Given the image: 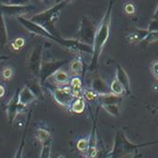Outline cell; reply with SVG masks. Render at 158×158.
Masks as SVG:
<instances>
[{"label":"cell","mask_w":158,"mask_h":158,"mask_svg":"<svg viewBox=\"0 0 158 158\" xmlns=\"http://www.w3.org/2000/svg\"><path fill=\"white\" fill-rule=\"evenodd\" d=\"M114 6V0H110L108 6L106 8V11L99 23L94 43H93V55H92V61L91 64L88 67V69L90 71H94L98 68V63H99V57L101 56V53L105 47L106 43L108 40L109 33H110V24H111V15H112V8Z\"/></svg>","instance_id":"1"},{"label":"cell","mask_w":158,"mask_h":158,"mask_svg":"<svg viewBox=\"0 0 158 158\" xmlns=\"http://www.w3.org/2000/svg\"><path fill=\"white\" fill-rule=\"evenodd\" d=\"M155 143H158V141L146 143H133L127 138L124 131L119 130L115 135L113 147L106 155V158H132L140 148Z\"/></svg>","instance_id":"2"},{"label":"cell","mask_w":158,"mask_h":158,"mask_svg":"<svg viewBox=\"0 0 158 158\" xmlns=\"http://www.w3.org/2000/svg\"><path fill=\"white\" fill-rule=\"evenodd\" d=\"M67 4L62 0L61 2L57 3L56 5L53 6L52 7H49L34 16H32L30 19L40 26L44 27L46 31H48L50 33H52L55 36H58L56 34V27H55V22L56 19L59 16V13L61 10L64 8V6Z\"/></svg>","instance_id":"3"},{"label":"cell","mask_w":158,"mask_h":158,"mask_svg":"<svg viewBox=\"0 0 158 158\" xmlns=\"http://www.w3.org/2000/svg\"><path fill=\"white\" fill-rule=\"evenodd\" d=\"M96 29L93 19L88 16H83L81 20L80 29L77 32V39L84 44L93 45Z\"/></svg>","instance_id":"4"},{"label":"cell","mask_w":158,"mask_h":158,"mask_svg":"<svg viewBox=\"0 0 158 158\" xmlns=\"http://www.w3.org/2000/svg\"><path fill=\"white\" fill-rule=\"evenodd\" d=\"M42 62H43V45L39 44L34 46L31 50L27 59V69L29 72L35 79H39Z\"/></svg>","instance_id":"5"},{"label":"cell","mask_w":158,"mask_h":158,"mask_svg":"<svg viewBox=\"0 0 158 158\" xmlns=\"http://www.w3.org/2000/svg\"><path fill=\"white\" fill-rule=\"evenodd\" d=\"M16 19L19 20V23H20L28 31H30V32H31V33H33V34H36V35H38V36H41V37H44V38H46V39H49V40H51V41H53V42H56V43L58 42L59 36H55V35H53V34L50 33L48 31H46L44 27H42V26H40L39 24H37V23L31 21V19H26V18L23 17V16H19V17H18V18H16Z\"/></svg>","instance_id":"6"},{"label":"cell","mask_w":158,"mask_h":158,"mask_svg":"<svg viewBox=\"0 0 158 158\" xmlns=\"http://www.w3.org/2000/svg\"><path fill=\"white\" fill-rule=\"evenodd\" d=\"M68 63L67 59H56V60H43L39 81L41 83H44L47 79L53 76V74L60 69L65 64Z\"/></svg>","instance_id":"7"},{"label":"cell","mask_w":158,"mask_h":158,"mask_svg":"<svg viewBox=\"0 0 158 158\" xmlns=\"http://www.w3.org/2000/svg\"><path fill=\"white\" fill-rule=\"evenodd\" d=\"M57 44H59L62 47H64L65 49L70 52H74L78 54L82 53V54L93 55V46L90 44H84L79 41L78 39H64L59 36Z\"/></svg>","instance_id":"8"},{"label":"cell","mask_w":158,"mask_h":158,"mask_svg":"<svg viewBox=\"0 0 158 158\" xmlns=\"http://www.w3.org/2000/svg\"><path fill=\"white\" fill-rule=\"evenodd\" d=\"M53 95L55 100L64 107H70L72 102L74 101V96L72 95L70 86L56 87L53 91Z\"/></svg>","instance_id":"9"},{"label":"cell","mask_w":158,"mask_h":158,"mask_svg":"<svg viewBox=\"0 0 158 158\" xmlns=\"http://www.w3.org/2000/svg\"><path fill=\"white\" fill-rule=\"evenodd\" d=\"M19 90L18 89L15 92L12 98L10 99V101L8 102L7 106H6V117H7V120L9 123H12L14 119L16 118L17 115L25 109V107H23L19 104Z\"/></svg>","instance_id":"10"},{"label":"cell","mask_w":158,"mask_h":158,"mask_svg":"<svg viewBox=\"0 0 158 158\" xmlns=\"http://www.w3.org/2000/svg\"><path fill=\"white\" fill-rule=\"evenodd\" d=\"M97 115L98 110L96 111V117L94 120V125L91 131L90 137L88 139V150H87V157L96 158L98 155V148H97Z\"/></svg>","instance_id":"11"},{"label":"cell","mask_w":158,"mask_h":158,"mask_svg":"<svg viewBox=\"0 0 158 158\" xmlns=\"http://www.w3.org/2000/svg\"><path fill=\"white\" fill-rule=\"evenodd\" d=\"M0 9L4 15H6L8 17L18 18L31 11L32 9V6L30 5L29 6H14V5H1L0 4Z\"/></svg>","instance_id":"12"},{"label":"cell","mask_w":158,"mask_h":158,"mask_svg":"<svg viewBox=\"0 0 158 158\" xmlns=\"http://www.w3.org/2000/svg\"><path fill=\"white\" fill-rule=\"evenodd\" d=\"M19 104L20 106H22L23 107H27L30 104H31L33 101H35L37 99L36 95L31 92V90L25 85L19 94Z\"/></svg>","instance_id":"13"},{"label":"cell","mask_w":158,"mask_h":158,"mask_svg":"<svg viewBox=\"0 0 158 158\" xmlns=\"http://www.w3.org/2000/svg\"><path fill=\"white\" fill-rule=\"evenodd\" d=\"M149 33V31L146 29H131L128 34H127V41L130 44H137V43H141L143 42L145 37L147 36V34Z\"/></svg>","instance_id":"14"},{"label":"cell","mask_w":158,"mask_h":158,"mask_svg":"<svg viewBox=\"0 0 158 158\" xmlns=\"http://www.w3.org/2000/svg\"><path fill=\"white\" fill-rule=\"evenodd\" d=\"M116 79L123 85L126 94H131V83H130V78L126 70L119 65L117 66V71H116Z\"/></svg>","instance_id":"15"},{"label":"cell","mask_w":158,"mask_h":158,"mask_svg":"<svg viewBox=\"0 0 158 158\" xmlns=\"http://www.w3.org/2000/svg\"><path fill=\"white\" fill-rule=\"evenodd\" d=\"M91 86H92V90L94 91L98 95L111 93L110 89H108L107 87V83L101 77H95L93 80Z\"/></svg>","instance_id":"16"},{"label":"cell","mask_w":158,"mask_h":158,"mask_svg":"<svg viewBox=\"0 0 158 158\" xmlns=\"http://www.w3.org/2000/svg\"><path fill=\"white\" fill-rule=\"evenodd\" d=\"M98 100L100 102V105H111V104L119 105L120 102L122 101V97L115 95L112 93H109V94H99Z\"/></svg>","instance_id":"17"},{"label":"cell","mask_w":158,"mask_h":158,"mask_svg":"<svg viewBox=\"0 0 158 158\" xmlns=\"http://www.w3.org/2000/svg\"><path fill=\"white\" fill-rule=\"evenodd\" d=\"M7 44V28L3 12L0 9V47L4 48Z\"/></svg>","instance_id":"18"},{"label":"cell","mask_w":158,"mask_h":158,"mask_svg":"<svg viewBox=\"0 0 158 158\" xmlns=\"http://www.w3.org/2000/svg\"><path fill=\"white\" fill-rule=\"evenodd\" d=\"M81 88H82L81 80L78 76L73 77L70 81V89L74 98H78L81 96V93H82Z\"/></svg>","instance_id":"19"},{"label":"cell","mask_w":158,"mask_h":158,"mask_svg":"<svg viewBox=\"0 0 158 158\" xmlns=\"http://www.w3.org/2000/svg\"><path fill=\"white\" fill-rule=\"evenodd\" d=\"M53 80L54 81L56 82V84L59 85V86H63V85H66L69 81V74L62 70L61 69H58L57 71H56L54 74H53Z\"/></svg>","instance_id":"20"},{"label":"cell","mask_w":158,"mask_h":158,"mask_svg":"<svg viewBox=\"0 0 158 158\" xmlns=\"http://www.w3.org/2000/svg\"><path fill=\"white\" fill-rule=\"evenodd\" d=\"M69 69H70V72L75 76H79L82 73L83 63H82V59L81 56H78L75 59H73L70 62Z\"/></svg>","instance_id":"21"},{"label":"cell","mask_w":158,"mask_h":158,"mask_svg":"<svg viewBox=\"0 0 158 158\" xmlns=\"http://www.w3.org/2000/svg\"><path fill=\"white\" fill-rule=\"evenodd\" d=\"M70 109L73 113H76V114H81L84 109H85V101H84V98L82 96L81 97H78L76 98L71 106H70Z\"/></svg>","instance_id":"22"},{"label":"cell","mask_w":158,"mask_h":158,"mask_svg":"<svg viewBox=\"0 0 158 158\" xmlns=\"http://www.w3.org/2000/svg\"><path fill=\"white\" fill-rule=\"evenodd\" d=\"M41 82L39 81V79H35L32 81H30L29 83L27 84V86L31 90V92L36 95L37 98H41L43 97V91H42V87H41Z\"/></svg>","instance_id":"23"},{"label":"cell","mask_w":158,"mask_h":158,"mask_svg":"<svg viewBox=\"0 0 158 158\" xmlns=\"http://www.w3.org/2000/svg\"><path fill=\"white\" fill-rule=\"evenodd\" d=\"M110 92L118 96H123L124 94H126V91L123 87V85L117 80H113V81L111 82L110 85Z\"/></svg>","instance_id":"24"},{"label":"cell","mask_w":158,"mask_h":158,"mask_svg":"<svg viewBox=\"0 0 158 158\" xmlns=\"http://www.w3.org/2000/svg\"><path fill=\"white\" fill-rule=\"evenodd\" d=\"M101 106L112 117H118L120 113L119 105L118 104H111V105H101Z\"/></svg>","instance_id":"25"},{"label":"cell","mask_w":158,"mask_h":158,"mask_svg":"<svg viewBox=\"0 0 158 158\" xmlns=\"http://www.w3.org/2000/svg\"><path fill=\"white\" fill-rule=\"evenodd\" d=\"M36 138L42 143H46L47 141L51 140V134L49 131H47L46 130H44V129H37L36 130Z\"/></svg>","instance_id":"26"},{"label":"cell","mask_w":158,"mask_h":158,"mask_svg":"<svg viewBox=\"0 0 158 158\" xmlns=\"http://www.w3.org/2000/svg\"><path fill=\"white\" fill-rule=\"evenodd\" d=\"M51 140L47 141L46 143H43V147L41 150L40 158H51Z\"/></svg>","instance_id":"27"},{"label":"cell","mask_w":158,"mask_h":158,"mask_svg":"<svg viewBox=\"0 0 158 158\" xmlns=\"http://www.w3.org/2000/svg\"><path fill=\"white\" fill-rule=\"evenodd\" d=\"M156 41H158V31H149V33L147 34L145 39L143 41V43L145 44H149Z\"/></svg>","instance_id":"28"},{"label":"cell","mask_w":158,"mask_h":158,"mask_svg":"<svg viewBox=\"0 0 158 158\" xmlns=\"http://www.w3.org/2000/svg\"><path fill=\"white\" fill-rule=\"evenodd\" d=\"M82 97L84 99H86L87 101H94L95 99H98V94L94 91H93L92 89L91 90H84Z\"/></svg>","instance_id":"29"},{"label":"cell","mask_w":158,"mask_h":158,"mask_svg":"<svg viewBox=\"0 0 158 158\" xmlns=\"http://www.w3.org/2000/svg\"><path fill=\"white\" fill-rule=\"evenodd\" d=\"M88 139H81L77 143V148L81 153H87L88 150Z\"/></svg>","instance_id":"30"},{"label":"cell","mask_w":158,"mask_h":158,"mask_svg":"<svg viewBox=\"0 0 158 158\" xmlns=\"http://www.w3.org/2000/svg\"><path fill=\"white\" fill-rule=\"evenodd\" d=\"M24 146H25V133L23 134V136H22V138H21V141H20L19 146V148H18V150H17V153H16V155H15L14 158H22Z\"/></svg>","instance_id":"31"},{"label":"cell","mask_w":158,"mask_h":158,"mask_svg":"<svg viewBox=\"0 0 158 158\" xmlns=\"http://www.w3.org/2000/svg\"><path fill=\"white\" fill-rule=\"evenodd\" d=\"M24 43H25V42H24V39H22V38H18V39H16V40L12 43L11 48H12L13 50L18 51V50H19V49H21V48L23 47Z\"/></svg>","instance_id":"32"},{"label":"cell","mask_w":158,"mask_h":158,"mask_svg":"<svg viewBox=\"0 0 158 158\" xmlns=\"http://www.w3.org/2000/svg\"><path fill=\"white\" fill-rule=\"evenodd\" d=\"M12 75H13V71H12V69L9 67L5 68L2 71V76L5 80H10Z\"/></svg>","instance_id":"33"},{"label":"cell","mask_w":158,"mask_h":158,"mask_svg":"<svg viewBox=\"0 0 158 158\" xmlns=\"http://www.w3.org/2000/svg\"><path fill=\"white\" fill-rule=\"evenodd\" d=\"M30 0H9L8 5L14 6H29Z\"/></svg>","instance_id":"34"},{"label":"cell","mask_w":158,"mask_h":158,"mask_svg":"<svg viewBox=\"0 0 158 158\" xmlns=\"http://www.w3.org/2000/svg\"><path fill=\"white\" fill-rule=\"evenodd\" d=\"M147 30L149 31H158V20L157 19H154L150 22V24L148 25Z\"/></svg>","instance_id":"35"},{"label":"cell","mask_w":158,"mask_h":158,"mask_svg":"<svg viewBox=\"0 0 158 158\" xmlns=\"http://www.w3.org/2000/svg\"><path fill=\"white\" fill-rule=\"evenodd\" d=\"M124 10L127 14H134L135 12V6L132 3H128L124 6Z\"/></svg>","instance_id":"36"},{"label":"cell","mask_w":158,"mask_h":158,"mask_svg":"<svg viewBox=\"0 0 158 158\" xmlns=\"http://www.w3.org/2000/svg\"><path fill=\"white\" fill-rule=\"evenodd\" d=\"M151 69H152V72H153L155 78L158 81V60L153 61V63L151 65Z\"/></svg>","instance_id":"37"},{"label":"cell","mask_w":158,"mask_h":158,"mask_svg":"<svg viewBox=\"0 0 158 158\" xmlns=\"http://www.w3.org/2000/svg\"><path fill=\"white\" fill-rule=\"evenodd\" d=\"M5 93H6L5 87H4L3 85H1V84H0V97H3V96H4V94H5Z\"/></svg>","instance_id":"38"},{"label":"cell","mask_w":158,"mask_h":158,"mask_svg":"<svg viewBox=\"0 0 158 158\" xmlns=\"http://www.w3.org/2000/svg\"><path fill=\"white\" fill-rule=\"evenodd\" d=\"M10 58V56H0V63Z\"/></svg>","instance_id":"39"},{"label":"cell","mask_w":158,"mask_h":158,"mask_svg":"<svg viewBox=\"0 0 158 158\" xmlns=\"http://www.w3.org/2000/svg\"><path fill=\"white\" fill-rule=\"evenodd\" d=\"M153 19H157V20H158V6H156V10H155V12H154V16H153Z\"/></svg>","instance_id":"40"},{"label":"cell","mask_w":158,"mask_h":158,"mask_svg":"<svg viewBox=\"0 0 158 158\" xmlns=\"http://www.w3.org/2000/svg\"><path fill=\"white\" fill-rule=\"evenodd\" d=\"M142 157H143V154H141V153H139V152H138L137 154H135V155H134V156H133L132 158H142Z\"/></svg>","instance_id":"41"},{"label":"cell","mask_w":158,"mask_h":158,"mask_svg":"<svg viewBox=\"0 0 158 158\" xmlns=\"http://www.w3.org/2000/svg\"><path fill=\"white\" fill-rule=\"evenodd\" d=\"M66 4H70V3H72V2H74V0H63Z\"/></svg>","instance_id":"42"},{"label":"cell","mask_w":158,"mask_h":158,"mask_svg":"<svg viewBox=\"0 0 158 158\" xmlns=\"http://www.w3.org/2000/svg\"><path fill=\"white\" fill-rule=\"evenodd\" d=\"M57 158H65V157H64L63 156H58V157H57Z\"/></svg>","instance_id":"43"},{"label":"cell","mask_w":158,"mask_h":158,"mask_svg":"<svg viewBox=\"0 0 158 158\" xmlns=\"http://www.w3.org/2000/svg\"><path fill=\"white\" fill-rule=\"evenodd\" d=\"M157 112H158V107H157Z\"/></svg>","instance_id":"44"}]
</instances>
